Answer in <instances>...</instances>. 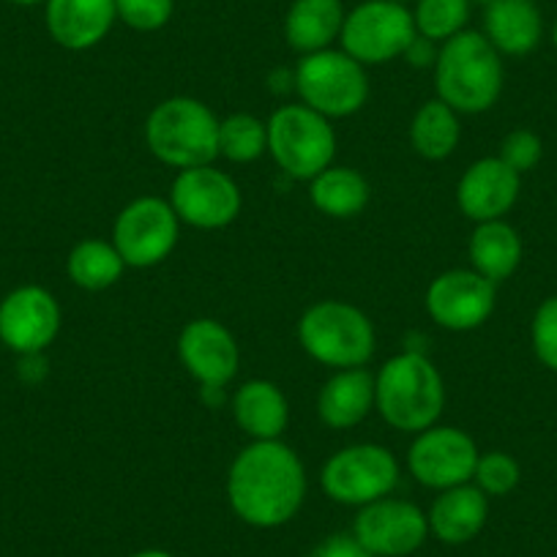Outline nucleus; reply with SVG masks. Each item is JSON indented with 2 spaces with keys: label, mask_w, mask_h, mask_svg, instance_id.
<instances>
[{
  "label": "nucleus",
  "mask_w": 557,
  "mask_h": 557,
  "mask_svg": "<svg viewBox=\"0 0 557 557\" xmlns=\"http://www.w3.org/2000/svg\"><path fill=\"white\" fill-rule=\"evenodd\" d=\"M307 500L301 457L282 441H251L227 473V503L240 522L273 530L296 519Z\"/></svg>",
  "instance_id": "f257e3e1"
},
{
  "label": "nucleus",
  "mask_w": 557,
  "mask_h": 557,
  "mask_svg": "<svg viewBox=\"0 0 557 557\" xmlns=\"http://www.w3.org/2000/svg\"><path fill=\"white\" fill-rule=\"evenodd\" d=\"M446 405L441 372L424 352L388 358L374 374V410L396 432H424L437 424Z\"/></svg>",
  "instance_id": "f03ea898"
},
{
  "label": "nucleus",
  "mask_w": 557,
  "mask_h": 557,
  "mask_svg": "<svg viewBox=\"0 0 557 557\" xmlns=\"http://www.w3.org/2000/svg\"><path fill=\"white\" fill-rule=\"evenodd\" d=\"M437 99L446 101L459 115H479L495 107L503 90L500 52L490 39L473 30H462L443 41L435 61Z\"/></svg>",
  "instance_id": "7ed1b4c3"
},
{
  "label": "nucleus",
  "mask_w": 557,
  "mask_h": 557,
  "mask_svg": "<svg viewBox=\"0 0 557 557\" xmlns=\"http://www.w3.org/2000/svg\"><path fill=\"white\" fill-rule=\"evenodd\" d=\"M148 151L173 170H191L219 159V117L191 96L159 101L146 121Z\"/></svg>",
  "instance_id": "20e7f679"
},
{
  "label": "nucleus",
  "mask_w": 557,
  "mask_h": 557,
  "mask_svg": "<svg viewBox=\"0 0 557 557\" xmlns=\"http://www.w3.org/2000/svg\"><path fill=\"white\" fill-rule=\"evenodd\" d=\"M298 342L329 369H361L372 361L377 336L367 314L347 301H318L298 320Z\"/></svg>",
  "instance_id": "39448f33"
},
{
  "label": "nucleus",
  "mask_w": 557,
  "mask_h": 557,
  "mask_svg": "<svg viewBox=\"0 0 557 557\" xmlns=\"http://www.w3.org/2000/svg\"><path fill=\"white\" fill-rule=\"evenodd\" d=\"M268 153L285 175L312 181L334 164V126L329 117L307 104L278 107L268 117Z\"/></svg>",
  "instance_id": "423d86ee"
},
{
  "label": "nucleus",
  "mask_w": 557,
  "mask_h": 557,
  "mask_svg": "<svg viewBox=\"0 0 557 557\" xmlns=\"http://www.w3.org/2000/svg\"><path fill=\"white\" fill-rule=\"evenodd\" d=\"M293 83L304 104L329 121L356 115L369 99L367 66H361L345 50H320L304 55Z\"/></svg>",
  "instance_id": "0eeeda50"
},
{
  "label": "nucleus",
  "mask_w": 557,
  "mask_h": 557,
  "mask_svg": "<svg viewBox=\"0 0 557 557\" xmlns=\"http://www.w3.org/2000/svg\"><path fill=\"white\" fill-rule=\"evenodd\" d=\"M323 492L339 506H369L383 500L399 484V465L385 446L358 443L339 448L323 465Z\"/></svg>",
  "instance_id": "6e6552de"
},
{
  "label": "nucleus",
  "mask_w": 557,
  "mask_h": 557,
  "mask_svg": "<svg viewBox=\"0 0 557 557\" xmlns=\"http://www.w3.org/2000/svg\"><path fill=\"white\" fill-rule=\"evenodd\" d=\"M418 36L412 14L401 3L367 0L352 9L342 25V50L361 66H380L405 55Z\"/></svg>",
  "instance_id": "1a4fd4ad"
},
{
  "label": "nucleus",
  "mask_w": 557,
  "mask_h": 557,
  "mask_svg": "<svg viewBox=\"0 0 557 557\" xmlns=\"http://www.w3.org/2000/svg\"><path fill=\"white\" fill-rule=\"evenodd\" d=\"M181 219L164 197H137L117 213L112 244L126 268H153L178 246Z\"/></svg>",
  "instance_id": "9d476101"
},
{
  "label": "nucleus",
  "mask_w": 557,
  "mask_h": 557,
  "mask_svg": "<svg viewBox=\"0 0 557 557\" xmlns=\"http://www.w3.org/2000/svg\"><path fill=\"white\" fill-rule=\"evenodd\" d=\"M350 535L374 557H407L426 544L430 519L416 503L388 495L358 508Z\"/></svg>",
  "instance_id": "9b49d317"
},
{
  "label": "nucleus",
  "mask_w": 557,
  "mask_h": 557,
  "mask_svg": "<svg viewBox=\"0 0 557 557\" xmlns=\"http://www.w3.org/2000/svg\"><path fill=\"white\" fill-rule=\"evenodd\" d=\"M479 457V446L468 432L435 424L416 435L407 451V468L418 484L443 492L470 484Z\"/></svg>",
  "instance_id": "f8f14e48"
},
{
  "label": "nucleus",
  "mask_w": 557,
  "mask_h": 557,
  "mask_svg": "<svg viewBox=\"0 0 557 557\" xmlns=\"http://www.w3.org/2000/svg\"><path fill=\"white\" fill-rule=\"evenodd\" d=\"M240 186L213 164L181 170L170 189V206L181 224L197 230H222L240 213Z\"/></svg>",
  "instance_id": "ddd939ff"
},
{
  "label": "nucleus",
  "mask_w": 557,
  "mask_h": 557,
  "mask_svg": "<svg viewBox=\"0 0 557 557\" xmlns=\"http://www.w3.org/2000/svg\"><path fill=\"white\" fill-rule=\"evenodd\" d=\"M61 331V307L39 285H25L0 301V342L20 356L45 352Z\"/></svg>",
  "instance_id": "4468645a"
},
{
  "label": "nucleus",
  "mask_w": 557,
  "mask_h": 557,
  "mask_svg": "<svg viewBox=\"0 0 557 557\" xmlns=\"http://www.w3.org/2000/svg\"><path fill=\"white\" fill-rule=\"evenodd\" d=\"M426 312L446 331H473L495 312V285L473 268H454L430 285Z\"/></svg>",
  "instance_id": "2eb2a0df"
},
{
  "label": "nucleus",
  "mask_w": 557,
  "mask_h": 557,
  "mask_svg": "<svg viewBox=\"0 0 557 557\" xmlns=\"http://www.w3.org/2000/svg\"><path fill=\"white\" fill-rule=\"evenodd\" d=\"M178 358L202 388L222 391L238 372L240 350L227 325L211 318H200L186 323L181 331Z\"/></svg>",
  "instance_id": "dca6fc26"
},
{
  "label": "nucleus",
  "mask_w": 557,
  "mask_h": 557,
  "mask_svg": "<svg viewBox=\"0 0 557 557\" xmlns=\"http://www.w3.org/2000/svg\"><path fill=\"white\" fill-rule=\"evenodd\" d=\"M519 197V173L500 157L470 164L457 184V206L473 222H495L513 208Z\"/></svg>",
  "instance_id": "f3484780"
},
{
  "label": "nucleus",
  "mask_w": 557,
  "mask_h": 557,
  "mask_svg": "<svg viewBox=\"0 0 557 557\" xmlns=\"http://www.w3.org/2000/svg\"><path fill=\"white\" fill-rule=\"evenodd\" d=\"M115 20V0H47V30L66 50L96 47Z\"/></svg>",
  "instance_id": "a211bd4d"
},
{
  "label": "nucleus",
  "mask_w": 557,
  "mask_h": 557,
  "mask_svg": "<svg viewBox=\"0 0 557 557\" xmlns=\"http://www.w3.org/2000/svg\"><path fill=\"white\" fill-rule=\"evenodd\" d=\"M486 517H490V503L475 484L443 490L426 511L430 533L448 546H462L473 541L484 530Z\"/></svg>",
  "instance_id": "6ab92c4d"
},
{
  "label": "nucleus",
  "mask_w": 557,
  "mask_h": 557,
  "mask_svg": "<svg viewBox=\"0 0 557 557\" xmlns=\"http://www.w3.org/2000/svg\"><path fill=\"white\" fill-rule=\"evenodd\" d=\"M233 418L251 441H282L290 424V405L276 383L249 380L235 391Z\"/></svg>",
  "instance_id": "aec40b11"
},
{
  "label": "nucleus",
  "mask_w": 557,
  "mask_h": 557,
  "mask_svg": "<svg viewBox=\"0 0 557 557\" xmlns=\"http://www.w3.org/2000/svg\"><path fill=\"white\" fill-rule=\"evenodd\" d=\"M374 407V374L367 369H339L318 396V416L331 430H352Z\"/></svg>",
  "instance_id": "412c9836"
},
{
  "label": "nucleus",
  "mask_w": 557,
  "mask_h": 557,
  "mask_svg": "<svg viewBox=\"0 0 557 557\" xmlns=\"http://www.w3.org/2000/svg\"><path fill=\"white\" fill-rule=\"evenodd\" d=\"M484 25L490 45L506 55H528L541 41L544 28L533 0H492Z\"/></svg>",
  "instance_id": "4be33fe9"
},
{
  "label": "nucleus",
  "mask_w": 557,
  "mask_h": 557,
  "mask_svg": "<svg viewBox=\"0 0 557 557\" xmlns=\"http://www.w3.org/2000/svg\"><path fill=\"white\" fill-rule=\"evenodd\" d=\"M345 17L342 0H296L285 20L287 45L301 55L329 50L342 36Z\"/></svg>",
  "instance_id": "5701e85b"
},
{
  "label": "nucleus",
  "mask_w": 557,
  "mask_h": 557,
  "mask_svg": "<svg viewBox=\"0 0 557 557\" xmlns=\"http://www.w3.org/2000/svg\"><path fill=\"white\" fill-rule=\"evenodd\" d=\"M468 255L473 262V271L490 278L492 285H497L517 271L519 260H522V240H519L517 230L503 219L481 222L475 233L470 235Z\"/></svg>",
  "instance_id": "b1692460"
},
{
  "label": "nucleus",
  "mask_w": 557,
  "mask_h": 557,
  "mask_svg": "<svg viewBox=\"0 0 557 557\" xmlns=\"http://www.w3.org/2000/svg\"><path fill=\"white\" fill-rule=\"evenodd\" d=\"M462 137L459 112H454L446 101L432 99L418 107L410 123L412 151L426 162H443L451 157Z\"/></svg>",
  "instance_id": "393cba45"
},
{
  "label": "nucleus",
  "mask_w": 557,
  "mask_h": 557,
  "mask_svg": "<svg viewBox=\"0 0 557 557\" xmlns=\"http://www.w3.org/2000/svg\"><path fill=\"white\" fill-rule=\"evenodd\" d=\"M369 181L352 168L323 170L309 181V197L320 213L331 219H352L369 206Z\"/></svg>",
  "instance_id": "a878e982"
},
{
  "label": "nucleus",
  "mask_w": 557,
  "mask_h": 557,
  "mask_svg": "<svg viewBox=\"0 0 557 557\" xmlns=\"http://www.w3.org/2000/svg\"><path fill=\"white\" fill-rule=\"evenodd\" d=\"M123 257L117 255L115 244H107L101 238L79 240L72 251H69L66 271L74 285L83 290L99 293L107 287L117 285V278L123 276Z\"/></svg>",
  "instance_id": "bb28decb"
},
{
  "label": "nucleus",
  "mask_w": 557,
  "mask_h": 557,
  "mask_svg": "<svg viewBox=\"0 0 557 557\" xmlns=\"http://www.w3.org/2000/svg\"><path fill=\"white\" fill-rule=\"evenodd\" d=\"M268 151V123L249 112H235L219 121V157L249 164Z\"/></svg>",
  "instance_id": "cd10ccee"
},
{
  "label": "nucleus",
  "mask_w": 557,
  "mask_h": 557,
  "mask_svg": "<svg viewBox=\"0 0 557 557\" xmlns=\"http://www.w3.org/2000/svg\"><path fill=\"white\" fill-rule=\"evenodd\" d=\"M470 17V0H418L412 23L418 36L430 41H448L462 34Z\"/></svg>",
  "instance_id": "c85d7f7f"
},
{
  "label": "nucleus",
  "mask_w": 557,
  "mask_h": 557,
  "mask_svg": "<svg viewBox=\"0 0 557 557\" xmlns=\"http://www.w3.org/2000/svg\"><path fill=\"white\" fill-rule=\"evenodd\" d=\"M473 481L486 497H490V495L492 497L508 495V492H511L513 486L519 484L517 459L508 457V454H503V451L481 454L479 462H475Z\"/></svg>",
  "instance_id": "c756f323"
},
{
  "label": "nucleus",
  "mask_w": 557,
  "mask_h": 557,
  "mask_svg": "<svg viewBox=\"0 0 557 557\" xmlns=\"http://www.w3.org/2000/svg\"><path fill=\"white\" fill-rule=\"evenodd\" d=\"M175 0H115V12L128 28L151 34L164 28L173 17Z\"/></svg>",
  "instance_id": "7c9ffc66"
},
{
  "label": "nucleus",
  "mask_w": 557,
  "mask_h": 557,
  "mask_svg": "<svg viewBox=\"0 0 557 557\" xmlns=\"http://www.w3.org/2000/svg\"><path fill=\"white\" fill-rule=\"evenodd\" d=\"M533 347L541 363L557 372V298L539 307L533 318Z\"/></svg>",
  "instance_id": "2f4dec72"
},
{
  "label": "nucleus",
  "mask_w": 557,
  "mask_h": 557,
  "mask_svg": "<svg viewBox=\"0 0 557 557\" xmlns=\"http://www.w3.org/2000/svg\"><path fill=\"white\" fill-rule=\"evenodd\" d=\"M500 159L513 170V173H528L541 159V139L528 128H517L503 139Z\"/></svg>",
  "instance_id": "473e14b6"
},
{
  "label": "nucleus",
  "mask_w": 557,
  "mask_h": 557,
  "mask_svg": "<svg viewBox=\"0 0 557 557\" xmlns=\"http://www.w3.org/2000/svg\"><path fill=\"white\" fill-rule=\"evenodd\" d=\"M309 557H374V555H369V552L363 549L352 535L336 533V535H329L325 541H320Z\"/></svg>",
  "instance_id": "72a5a7b5"
},
{
  "label": "nucleus",
  "mask_w": 557,
  "mask_h": 557,
  "mask_svg": "<svg viewBox=\"0 0 557 557\" xmlns=\"http://www.w3.org/2000/svg\"><path fill=\"white\" fill-rule=\"evenodd\" d=\"M128 557H175V555H170V552H164V549H139Z\"/></svg>",
  "instance_id": "f704fd0d"
},
{
  "label": "nucleus",
  "mask_w": 557,
  "mask_h": 557,
  "mask_svg": "<svg viewBox=\"0 0 557 557\" xmlns=\"http://www.w3.org/2000/svg\"><path fill=\"white\" fill-rule=\"evenodd\" d=\"M9 3H17V7H36V3H47V0H9Z\"/></svg>",
  "instance_id": "c9c22d12"
},
{
  "label": "nucleus",
  "mask_w": 557,
  "mask_h": 557,
  "mask_svg": "<svg viewBox=\"0 0 557 557\" xmlns=\"http://www.w3.org/2000/svg\"><path fill=\"white\" fill-rule=\"evenodd\" d=\"M470 3H481V7H490L492 0H470Z\"/></svg>",
  "instance_id": "e433bc0d"
},
{
  "label": "nucleus",
  "mask_w": 557,
  "mask_h": 557,
  "mask_svg": "<svg viewBox=\"0 0 557 557\" xmlns=\"http://www.w3.org/2000/svg\"><path fill=\"white\" fill-rule=\"evenodd\" d=\"M552 41H555V47H557V23H555V30H552Z\"/></svg>",
  "instance_id": "4c0bfd02"
},
{
  "label": "nucleus",
  "mask_w": 557,
  "mask_h": 557,
  "mask_svg": "<svg viewBox=\"0 0 557 557\" xmlns=\"http://www.w3.org/2000/svg\"><path fill=\"white\" fill-rule=\"evenodd\" d=\"M391 3H407V0H391Z\"/></svg>",
  "instance_id": "58836bf2"
}]
</instances>
